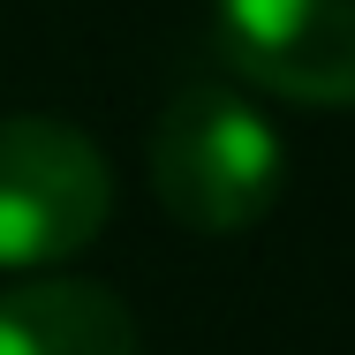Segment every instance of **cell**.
Listing matches in <instances>:
<instances>
[{
    "label": "cell",
    "instance_id": "cell-1",
    "mask_svg": "<svg viewBox=\"0 0 355 355\" xmlns=\"http://www.w3.org/2000/svg\"><path fill=\"white\" fill-rule=\"evenodd\" d=\"M280 129L227 83L174 91L151 121V189L189 234H242L280 205Z\"/></svg>",
    "mask_w": 355,
    "mask_h": 355
},
{
    "label": "cell",
    "instance_id": "cell-2",
    "mask_svg": "<svg viewBox=\"0 0 355 355\" xmlns=\"http://www.w3.org/2000/svg\"><path fill=\"white\" fill-rule=\"evenodd\" d=\"M114 219V166L106 151L46 114L0 121V272L38 280L61 272Z\"/></svg>",
    "mask_w": 355,
    "mask_h": 355
},
{
    "label": "cell",
    "instance_id": "cell-3",
    "mask_svg": "<svg viewBox=\"0 0 355 355\" xmlns=\"http://www.w3.org/2000/svg\"><path fill=\"white\" fill-rule=\"evenodd\" d=\"M219 53L287 106H355V0H212Z\"/></svg>",
    "mask_w": 355,
    "mask_h": 355
},
{
    "label": "cell",
    "instance_id": "cell-4",
    "mask_svg": "<svg viewBox=\"0 0 355 355\" xmlns=\"http://www.w3.org/2000/svg\"><path fill=\"white\" fill-rule=\"evenodd\" d=\"M0 355H144L137 318L98 280H8L0 287Z\"/></svg>",
    "mask_w": 355,
    "mask_h": 355
}]
</instances>
